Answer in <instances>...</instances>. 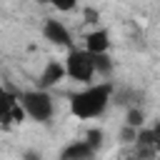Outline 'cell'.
<instances>
[{
	"label": "cell",
	"instance_id": "cell-1",
	"mask_svg": "<svg viewBox=\"0 0 160 160\" xmlns=\"http://www.w3.org/2000/svg\"><path fill=\"white\" fill-rule=\"evenodd\" d=\"M112 82H95V85H88L82 88L80 92L70 95V112L78 118V120H92V118H100L108 105L112 102Z\"/></svg>",
	"mask_w": 160,
	"mask_h": 160
},
{
	"label": "cell",
	"instance_id": "cell-2",
	"mask_svg": "<svg viewBox=\"0 0 160 160\" xmlns=\"http://www.w3.org/2000/svg\"><path fill=\"white\" fill-rule=\"evenodd\" d=\"M18 98H20V105H22V110H25V115H28L30 120L50 122V118H52V112H55V102H52V98H50L48 90L35 88V90L20 92Z\"/></svg>",
	"mask_w": 160,
	"mask_h": 160
},
{
	"label": "cell",
	"instance_id": "cell-3",
	"mask_svg": "<svg viewBox=\"0 0 160 160\" xmlns=\"http://www.w3.org/2000/svg\"><path fill=\"white\" fill-rule=\"evenodd\" d=\"M62 62H65L68 78H72V80H78L82 85H90L92 82V78H95V60H92V55L85 48H70L68 50V58Z\"/></svg>",
	"mask_w": 160,
	"mask_h": 160
},
{
	"label": "cell",
	"instance_id": "cell-4",
	"mask_svg": "<svg viewBox=\"0 0 160 160\" xmlns=\"http://www.w3.org/2000/svg\"><path fill=\"white\" fill-rule=\"evenodd\" d=\"M42 38L48 42L58 45V48H68V50L75 48L72 45V32L68 30V25L62 20H55V18H45V22H42Z\"/></svg>",
	"mask_w": 160,
	"mask_h": 160
},
{
	"label": "cell",
	"instance_id": "cell-5",
	"mask_svg": "<svg viewBox=\"0 0 160 160\" xmlns=\"http://www.w3.org/2000/svg\"><path fill=\"white\" fill-rule=\"evenodd\" d=\"M65 78H68V72H65V62H60V60H48L45 68L40 70L38 88H40V90H50V88H55L58 82H62Z\"/></svg>",
	"mask_w": 160,
	"mask_h": 160
},
{
	"label": "cell",
	"instance_id": "cell-6",
	"mask_svg": "<svg viewBox=\"0 0 160 160\" xmlns=\"http://www.w3.org/2000/svg\"><path fill=\"white\" fill-rule=\"evenodd\" d=\"M95 148L82 138V140H72L60 150V160H92L95 158Z\"/></svg>",
	"mask_w": 160,
	"mask_h": 160
},
{
	"label": "cell",
	"instance_id": "cell-7",
	"mask_svg": "<svg viewBox=\"0 0 160 160\" xmlns=\"http://www.w3.org/2000/svg\"><path fill=\"white\" fill-rule=\"evenodd\" d=\"M85 50L90 55H102L110 50V32L105 28H95L85 35Z\"/></svg>",
	"mask_w": 160,
	"mask_h": 160
},
{
	"label": "cell",
	"instance_id": "cell-8",
	"mask_svg": "<svg viewBox=\"0 0 160 160\" xmlns=\"http://www.w3.org/2000/svg\"><path fill=\"white\" fill-rule=\"evenodd\" d=\"M20 105V98L12 95L10 90L0 88V125H12V115H15V108Z\"/></svg>",
	"mask_w": 160,
	"mask_h": 160
},
{
	"label": "cell",
	"instance_id": "cell-9",
	"mask_svg": "<svg viewBox=\"0 0 160 160\" xmlns=\"http://www.w3.org/2000/svg\"><path fill=\"white\" fill-rule=\"evenodd\" d=\"M112 95H115V102H118V105L140 108V102H142V92H138V90H128V88H122V90H118V92H112Z\"/></svg>",
	"mask_w": 160,
	"mask_h": 160
},
{
	"label": "cell",
	"instance_id": "cell-10",
	"mask_svg": "<svg viewBox=\"0 0 160 160\" xmlns=\"http://www.w3.org/2000/svg\"><path fill=\"white\" fill-rule=\"evenodd\" d=\"M92 60H95V75H100V78H110L112 75V60H110L108 52L92 55Z\"/></svg>",
	"mask_w": 160,
	"mask_h": 160
},
{
	"label": "cell",
	"instance_id": "cell-11",
	"mask_svg": "<svg viewBox=\"0 0 160 160\" xmlns=\"http://www.w3.org/2000/svg\"><path fill=\"white\" fill-rule=\"evenodd\" d=\"M125 125H130V128L140 130V128L145 125V112H142V108H128V115H125Z\"/></svg>",
	"mask_w": 160,
	"mask_h": 160
},
{
	"label": "cell",
	"instance_id": "cell-12",
	"mask_svg": "<svg viewBox=\"0 0 160 160\" xmlns=\"http://www.w3.org/2000/svg\"><path fill=\"white\" fill-rule=\"evenodd\" d=\"M40 2L52 5V8H55V10H60V12H70V10H75V8H78V0H40Z\"/></svg>",
	"mask_w": 160,
	"mask_h": 160
},
{
	"label": "cell",
	"instance_id": "cell-13",
	"mask_svg": "<svg viewBox=\"0 0 160 160\" xmlns=\"http://www.w3.org/2000/svg\"><path fill=\"white\" fill-rule=\"evenodd\" d=\"M85 140H88L95 150H100V145H102V140H105V132H102L100 128H92V130L85 132Z\"/></svg>",
	"mask_w": 160,
	"mask_h": 160
},
{
	"label": "cell",
	"instance_id": "cell-14",
	"mask_svg": "<svg viewBox=\"0 0 160 160\" xmlns=\"http://www.w3.org/2000/svg\"><path fill=\"white\" fill-rule=\"evenodd\" d=\"M120 140H122V142H135V140H138V130L130 128V125H122V130H120Z\"/></svg>",
	"mask_w": 160,
	"mask_h": 160
},
{
	"label": "cell",
	"instance_id": "cell-15",
	"mask_svg": "<svg viewBox=\"0 0 160 160\" xmlns=\"http://www.w3.org/2000/svg\"><path fill=\"white\" fill-rule=\"evenodd\" d=\"M82 15H85V22H98V20H100V12H98L95 8H85Z\"/></svg>",
	"mask_w": 160,
	"mask_h": 160
},
{
	"label": "cell",
	"instance_id": "cell-16",
	"mask_svg": "<svg viewBox=\"0 0 160 160\" xmlns=\"http://www.w3.org/2000/svg\"><path fill=\"white\" fill-rule=\"evenodd\" d=\"M152 135H155V148L160 150V122H155V125H152Z\"/></svg>",
	"mask_w": 160,
	"mask_h": 160
},
{
	"label": "cell",
	"instance_id": "cell-17",
	"mask_svg": "<svg viewBox=\"0 0 160 160\" xmlns=\"http://www.w3.org/2000/svg\"><path fill=\"white\" fill-rule=\"evenodd\" d=\"M22 158H25V160H42V158H40V152H35V150H28Z\"/></svg>",
	"mask_w": 160,
	"mask_h": 160
}]
</instances>
